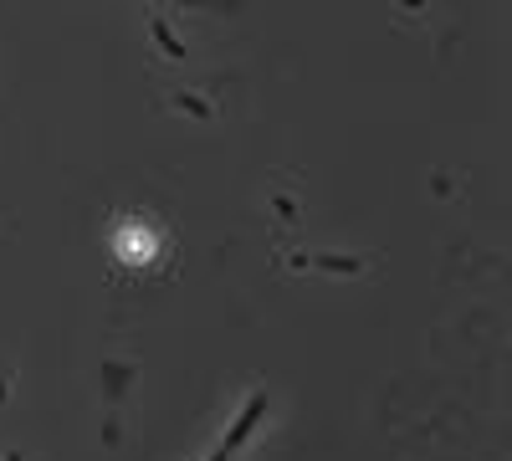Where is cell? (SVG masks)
Instances as JSON below:
<instances>
[{
  "label": "cell",
  "instance_id": "1",
  "mask_svg": "<svg viewBox=\"0 0 512 461\" xmlns=\"http://www.w3.org/2000/svg\"><path fill=\"white\" fill-rule=\"evenodd\" d=\"M256 415H262V400H251V405H246V415H241V421H236V431H231V441H226V446H221L216 456H210V461H226V456H231V446H236V441H241V436L251 431V421H256Z\"/></svg>",
  "mask_w": 512,
  "mask_h": 461
}]
</instances>
